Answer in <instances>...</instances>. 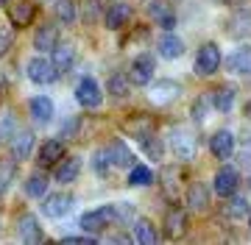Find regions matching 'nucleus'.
Segmentation results:
<instances>
[{"label":"nucleus","mask_w":251,"mask_h":245,"mask_svg":"<svg viewBox=\"0 0 251 245\" xmlns=\"http://www.w3.org/2000/svg\"><path fill=\"white\" fill-rule=\"evenodd\" d=\"M168 145L181 162H193L198 154V139H196V131L190 126H173L171 128V136H168Z\"/></svg>","instance_id":"nucleus-1"},{"label":"nucleus","mask_w":251,"mask_h":245,"mask_svg":"<svg viewBox=\"0 0 251 245\" xmlns=\"http://www.w3.org/2000/svg\"><path fill=\"white\" fill-rule=\"evenodd\" d=\"M153 70H156V64H153V56L148 53H140L131 62V67H128V81L134 84V87H148V84L153 81Z\"/></svg>","instance_id":"nucleus-2"},{"label":"nucleus","mask_w":251,"mask_h":245,"mask_svg":"<svg viewBox=\"0 0 251 245\" xmlns=\"http://www.w3.org/2000/svg\"><path fill=\"white\" fill-rule=\"evenodd\" d=\"M221 62H224V56H221V47L215 42H204V45L198 47V56H196L198 75H212L221 67Z\"/></svg>","instance_id":"nucleus-3"},{"label":"nucleus","mask_w":251,"mask_h":245,"mask_svg":"<svg viewBox=\"0 0 251 245\" xmlns=\"http://www.w3.org/2000/svg\"><path fill=\"white\" fill-rule=\"evenodd\" d=\"M117 215H115V206H103V209H95V212H87V215H81L78 226L81 231H103L109 223H115Z\"/></svg>","instance_id":"nucleus-4"},{"label":"nucleus","mask_w":251,"mask_h":245,"mask_svg":"<svg viewBox=\"0 0 251 245\" xmlns=\"http://www.w3.org/2000/svg\"><path fill=\"white\" fill-rule=\"evenodd\" d=\"M25 73H28V78H31L34 84H53V81H56V75H59V70L53 67V62H50V59L34 56V59L28 62Z\"/></svg>","instance_id":"nucleus-5"},{"label":"nucleus","mask_w":251,"mask_h":245,"mask_svg":"<svg viewBox=\"0 0 251 245\" xmlns=\"http://www.w3.org/2000/svg\"><path fill=\"white\" fill-rule=\"evenodd\" d=\"M179 95H181V87L176 81H171V78L156 81L151 89H148V100H151L153 106H168V103H173Z\"/></svg>","instance_id":"nucleus-6"},{"label":"nucleus","mask_w":251,"mask_h":245,"mask_svg":"<svg viewBox=\"0 0 251 245\" xmlns=\"http://www.w3.org/2000/svg\"><path fill=\"white\" fill-rule=\"evenodd\" d=\"M75 100H78L84 109H95L100 100H103V92H100L98 81L95 78H81L78 87H75Z\"/></svg>","instance_id":"nucleus-7"},{"label":"nucleus","mask_w":251,"mask_h":245,"mask_svg":"<svg viewBox=\"0 0 251 245\" xmlns=\"http://www.w3.org/2000/svg\"><path fill=\"white\" fill-rule=\"evenodd\" d=\"M237 184H240V173L234 170V167H221L215 173V178H212V187H215V195L221 198H229L237 192Z\"/></svg>","instance_id":"nucleus-8"},{"label":"nucleus","mask_w":251,"mask_h":245,"mask_svg":"<svg viewBox=\"0 0 251 245\" xmlns=\"http://www.w3.org/2000/svg\"><path fill=\"white\" fill-rule=\"evenodd\" d=\"M148 17L159 28H165V31H173L176 28V14H173L168 0H148Z\"/></svg>","instance_id":"nucleus-9"},{"label":"nucleus","mask_w":251,"mask_h":245,"mask_svg":"<svg viewBox=\"0 0 251 245\" xmlns=\"http://www.w3.org/2000/svg\"><path fill=\"white\" fill-rule=\"evenodd\" d=\"M73 200H75V198H73L70 192H56V195H48L45 203H42V212H45L48 218L59 220V218H64V215L73 209Z\"/></svg>","instance_id":"nucleus-10"},{"label":"nucleus","mask_w":251,"mask_h":245,"mask_svg":"<svg viewBox=\"0 0 251 245\" xmlns=\"http://www.w3.org/2000/svg\"><path fill=\"white\" fill-rule=\"evenodd\" d=\"M226 70L234 75H251V47H234L232 53L226 56Z\"/></svg>","instance_id":"nucleus-11"},{"label":"nucleus","mask_w":251,"mask_h":245,"mask_svg":"<svg viewBox=\"0 0 251 245\" xmlns=\"http://www.w3.org/2000/svg\"><path fill=\"white\" fill-rule=\"evenodd\" d=\"M17 231H20V240H23V243H28V245L42 243V240H45V234H42V226H39L36 215H20Z\"/></svg>","instance_id":"nucleus-12"},{"label":"nucleus","mask_w":251,"mask_h":245,"mask_svg":"<svg viewBox=\"0 0 251 245\" xmlns=\"http://www.w3.org/2000/svg\"><path fill=\"white\" fill-rule=\"evenodd\" d=\"M209 151H212V156H218V159H229V156L234 154V134L226 131V128L215 131V134L209 136Z\"/></svg>","instance_id":"nucleus-13"},{"label":"nucleus","mask_w":251,"mask_h":245,"mask_svg":"<svg viewBox=\"0 0 251 245\" xmlns=\"http://www.w3.org/2000/svg\"><path fill=\"white\" fill-rule=\"evenodd\" d=\"M28 111H31L34 123L45 126V123H50V117H53V100L45 98V95H36V98L28 100Z\"/></svg>","instance_id":"nucleus-14"},{"label":"nucleus","mask_w":251,"mask_h":245,"mask_svg":"<svg viewBox=\"0 0 251 245\" xmlns=\"http://www.w3.org/2000/svg\"><path fill=\"white\" fill-rule=\"evenodd\" d=\"M53 53V67L59 70V73H70V67L75 64V47L70 45V42H59V45L50 50Z\"/></svg>","instance_id":"nucleus-15"},{"label":"nucleus","mask_w":251,"mask_h":245,"mask_svg":"<svg viewBox=\"0 0 251 245\" xmlns=\"http://www.w3.org/2000/svg\"><path fill=\"white\" fill-rule=\"evenodd\" d=\"M128 17H131V6L128 3H112L106 9V14H103V22H106L109 31H117V28H123L128 22Z\"/></svg>","instance_id":"nucleus-16"},{"label":"nucleus","mask_w":251,"mask_h":245,"mask_svg":"<svg viewBox=\"0 0 251 245\" xmlns=\"http://www.w3.org/2000/svg\"><path fill=\"white\" fill-rule=\"evenodd\" d=\"M59 45V25H42L34 37V47L36 53H50Z\"/></svg>","instance_id":"nucleus-17"},{"label":"nucleus","mask_w":251,"mask_h":245,"mask_svg":"<svg viewBox=\"0 0 251 245\" xmlns=\"http://www.w3.org/2000/svg\"><path fill=\"white\" fill-rule=\"evenodd\" d=\"M165 231L168 237H181L187 231V212L179 206H171L168 209V215H165Z\"/></svg>","instance_id":"nucleus-18"},{"label":"nucleus","mask_w":251,"mask_h":245,"mask_svg":"<svg viewBox=\"0 0 251 245\" xmlns=\"http://www.w3.org/2000/svg\"><path fill=\"white\" fill-rule=\"evenodd\" d=\"M34 14H36L34 3H31V0H20V3H14V6H11L9 20H11V25H14V28H25V25H31Z\"/></svg>","instance_id":"nucleus-19"},{"label":"nucleus","mask_w":251,"mask_h":245,"mask_svg":"<svg viewBox=\"0 0 251 245\" xmlns=\"http://www.w3.org/2000/svg\"><path fill=\"white\" fill-rule=\"evenodd\" d=\"M62 156H64V142L62 139H48V142H42V148H39V164H42V167L59 164Z\"/></svg>","instance_id":"nucleus-20"},{"label":"nucleus","mask_w":251,"mask_h":245,"mask_svg":"<svg viewBox=\"0 0 251 245\" xmlns=\"http://www.w3.org/2000/svg\"><path fill=\"white\" fill-rule=\"evenodd\" d=\"M78 173H81V159L78 156H67V159H62V162L56 164V181L73 184L78 178Z\"/></svg>","instance_id":"nucleus-21"},{"label":"nucleus","mask_w":251,"mask_h":245,"mask_svg":"<svg viewBox=\"0 0 251 245\" xmlns=\"http://www.w3.org/2000/svg\"><path fill=\"white\" fill-rule=\"evenodd\" d=\"M31 148H34V134H31V131H20L17 136H11V159H14V162L28 159Z\"/></svg>","instance_id":"nucleus-22"},{"label":"nucleus","mask_w":251,"mask_h":245,"mask_svg":"<svg viewBox=\"0 0 251 245\" xmlns=\"http://www.w3.org/2000/svg\"><path fill=\"white\" fill-rule=\"evenodd\" d=\"M181 53H184V42L173 31H165L159 37V56H165V59H179Z\"/></svg>","instance_id":"nucleus-23"},{"label":"nucleus","mask_w":251,"mask_h":245,"mask_svg":"<svg viewBox=\"0 0 251 245\" xmlns=\"http://www.w3.org/2000/svg\"><path fill=\"white\" fill-rule=\"evenodd\" d=\"M251 212H249V200L246 198H232L229 195V203H224V218L226 220H246Z\"/></svg>","instance_id":"nucleus-24"},{"label":"nucleus","mask_w":251,"mask_h":245,"mask_svg":"<svg viewBox=\"0 0 251 245\" xmlns=\"http://www.w3.org/2000/svg\"><path fill=\"white\" fill-rule=\"evenodd\" d=\"M212 106H215L218 111H232V106H234V87H218L215 92H212Z\"/></svg>","instance_id":"nucleus-25"},{"label":"nucleus","mask_w":251,"mask_h":245,"mask_svg":"<svg viewBox=\"0 0 251 245\" xmlns=\"http://www.w3.org/2000/svg\"><path fill=\"white\" fill-rule=\"evenodd\" d=\"M229 34L232 37H251V11H237L229 22Z\"/></svg>","instance_id":"nucleus-26"},{"label":"nucleus","mask_w":251,"mask_h":245,"mask_svg":"<svg viewBox=\"0 0 251 245\" xmlns=\"http://www.w3.org/2000/svg\"><path fill=\"white\" fill-rule=\"evenodd\" d=\"M109 156H112V162L117 164V167H134V154L128 151V148L123 145V142H112V148H109Z\"/></svg>","instance_id":"nucleus-27"},{"label":"nucleus","mask_w":251,"mask_h":245,"mask_svg":"<svg viewBox=\"0 0 251 245\" xmlns=\"http://www.w3.org/2000/svg\"><path fill=\"white\" fill-rule=\"evenodd\" d=\"M53 14L59 17V22L73 25V22H75V17H78V11H75V0H56Z\"/></svg>","instance_id":"nucleus-28"},{"label":"nucleus","mask_w":251,"mask_h":245,"mask_svg":"<svg viewBox=\"0 0 251 245\" xmlns=\"http://www.w3.org/2000/svg\"><path fill=\"white\" fill-rule=\"evenodd\" d=\"M128 184L131 187H148V184H153V170L145 167V164H134L131 173H128Z\"/></svg>","instance_id":"nucleus-29"},{"label":"nucleus","mask_w":251,"mask_h":245,"mask_svg":"<svg viewBox=\"0 0 251 245\" xmlns=\"http://www.w3.org/2000/svg\"><path fill=\"white\" fill-rule=\"evenodd\" d=\"M187 200H190V209H193V212H204L206 203H209V195H206V190L201 184H193L187 190Z\"/></svg>","instance_id":"nucleus-30"},{"label":"nucleus","mask_w":251,"mask_h":245,"mask_svg":"<svg viewBox=\"0 0 251 245\" xmlns=\"http://www.w3.org/2000/svg\"><path fill=\"white\" fill-rule=\"evenodd\" d=\"M134 240H137L140 245H148V243H156V240H159V234H156V228H153L148 220H137Z\"/></svg>","instance_id":"nucleus-31"},{"label":"nucleus","mask_w":251,"mask_h":245,"mask_svg":"<svg viewBox=\"0 0 251 245\" xmlns=\"http://www.w3.org/2000/svg\"><path fill=\"white\" fill-rule=\"evenodd\" d=\"M45 190H48V178L42 176V173H34V176L25 181V195L28 198H42Z\"/></svg>","instance_id":"nucleus-32"},{"label":"nucleus","mask_w":251,"mask_h":245,"mask_svg":"<svg viewBox=\"0 0 251 245\" xmlns=\"http://www.w3.org/2000/svg\"><path fill=\"white\" fill-rule=\"evenodd\" d=\"M126 131L131 136H137V139H145V136H151V123H148V117L128 120V123H126Z\"/></svg>","instance_id":"nucleus-33"},{"label":"nucleus","mask_w":251,"mask_h":245,"mask_svg":"<svg viewBox=\"0 0 251 245\" xmlns=\"http://www.w3.org/2000/svg\"><path fill=\"white\" fill-rule=\"evenodd\" d=\"M131 87H134V84L128 81V75H112V78H109V92H112L115 98H126Z\"/></svg>","instance_id":"nucleus-34"},{"label":"nucleus","mask_w":251,"mask_h":245,"mask_svg":"<svg viewBox=\"0 0 251 245\" xmlns=\"http://www.w3.org/2000/svg\"><path fill=\"white\" fill-rule=\"evenodd\" d=\"M14 170H17L14 167V159L11 162H0V195L9 190V184L14 181Z\"/></svg>","instance_id":"nucleus-35"},{"label":"nucleus","mask_w":251,"mask_h":245,"mask_svg":"<svg viewBox=\"0 0 251 245\" xmlns=\"http://www.w3.org/2000/svg\"><path fill=\"white\" fill-rule=\"evenodd\" d=\"M206 109H215V106H212V92H209V95H201V98L196 100V103H193V117L198 120V123H204V111Z\"/></svg>","instance_id":"nucleus-36"},{"label":"nucleus","mask_w":251,"mask_h":245,"mask_svg":"<svg viewBox=\"0 0 251 245\" xmlns=\"http://www.w3.org/2000/svg\"><path fill=\"white\" fill-rule=\"evenodd\" d=\"M14 131H17V123H14L11 114H6V117L0 120V145H3V142H9L11 136H14Z\"/></svg>","instance_id":"nucleus-37"},{"label":"nucleus","mask_w":251,"mask_h":245,"mask_svg":"<svg viewBox=\"0 0 251 245\" xmlns=\"http://www.w3.org/2000/svg\"><path fill=\"white\" fill-rule=\"evenodd\" d=\"M143 151L148 154V159H162V142L156 139V136H148V139H145Z\"/></svg>","instance_id":"nucleus-38"},{"label":"nucleus","mask_w":251,"mask_h":245,"mask_svg":"<svg viewBox=\"0 0 251 245\" xmlns=\"http://www.w3.org/2000/svg\"><path fill=\"white\" fill-rule=\"evenodd\" d=\"M112 156H109V148L106 151H98V154H95V170L98 173H109V167H112Z\"/></svg>","instance_id":"nucleus-39"},{"label":"nucleus","mask_w":251,"mask_h":245,"mask_svg":"<svg viewBox=\"0 0 251 245\" xmlns=\"http://www.w3.org/2000/svg\"><path fill=\"white\" fill-rule=\"evenodd\" d=\"M62 243H67V245H95V243H98V237H90V234H75V237H64Z\"/></svg>","instance_id":"nucleus-40"},{"label":"nucleus","mask_w":251,"mask_h":245,"mask_svg":"<svg viewBox=\"0 0 251 245\" xmlns=\"http://www.w3.org/2000/svg\"><path fill=\"white\" fill-rule=\"evenodd\" d=\"M11 50V31L9 28H0V59Z\"/></svg>","instance_id":"nucleus-41"},{"label":"nucleus","mask_w":251,"mask_h":245,"mask_svg":"<svg viewBox=\"0 0 251 245\" xmlns=\"http://www.w3.org/2000/svg\"><path fill=\"white\" fill-rule=\"evenodd\" d=\"M246 111H249V114H251V103H249V106H246Z\"/></svg>","instance_id":"nucleus-42"},{"label":"nucleus","mask_w":251,"mask_h":245,"mask_svg":"<svg viewBox=\"0 0 251 245\" xmlns=\"http://www.w3.org/2000/svg\"><path fill=\"white\" fill-rule=\"evenodd\" d=\"M0 3H6V0H0Z\"/></svg>","instance_id":"nucleus-43"},{"label":"nucleus","mask_w":251,"mask_h":245,"mask_svg":"<svg viewBox=\"0 0 251 245\" xmlns=\"http://www.w3.org/2000/svg\"><path fill=\"white\" fill-rule=\"evenodd\" d=\"M249 223H251V220H249Z\"/></svg>","instance_id":"nucleus-44"}]
</instances>
